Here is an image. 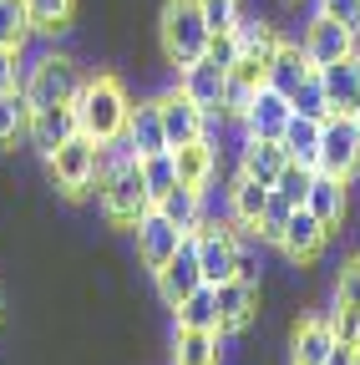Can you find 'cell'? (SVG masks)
<instances>
[{
	"instance_id": "6da1fadb",
	"label": "cell",
	"mask_w": 360,
	"mask_h": 365,
	"mask_svg": "<svg viewBox=\"0 0 360 365\" xmlns=\"http://www.w3.org/2000/svg\"><path fill=\"white\" fill-rule=\"evenodd\" d=\"M76 107V122H81V132L86 137H97V143H117V137L127 132V122H132V102H127V86L117 81V76H86V86H81V97L71 102Z\"/></svg>"
},
{
	"instance_id": "7a4b0ae2",
	"label": "cell",
	"mask_w": 360,
	"mask_h": 365,
	"mask_svg": "<svg viewBox=\"0 0 360 365\" xmlns=\"http://www.w3.org/2000/svg\"><path fill=\"white\" fill-rule=\"evenodd\" d=\"M158 36H163V56L183 71L193 66L198 56H208V21L198 11V0H168L163 6V21H158Z\"/></svg>"
},
{
	"instance_id": "3957f363",
	"label": "cell",
	"mask_w": 360,
	"mask_h": 365,
	"mask_svg": "<svg viewBox=\"0 0 360 365\" xmlns=\"http://www.w3.org/2000/svg\"><path fill=\"white\" fill-rule=\"evenodd\" d=\"M46 168H51L56 188L66 198H81V193L102 188V143H97V137H86V132H76L71 143H61L46 158Z\"/></svg>"
},
{
	"instance_id": "277c9868",
	"label": "cell",
	"mask_w": 360,
	"mask_h": 365,
	"mask_svg": "<svg viewBox=\"0 0 360 365\" xmlns=\"http://www.w3.org/2000/svg\"><path fill=\"white\" fill-rule=\"evenodd\" d=\"M153 208V193L143 182V158H132L122 168H112L102 178V213L117 223V228H138V218Z\"/></svg>"
},
{
	"instance_id": "5b68a950",
	"label": "cell",
	"mask_w": 360,
	"mask_h": 365,
	"mask_svg": "<svg viewBox=\"0 0 360 365\" xmlns=\"http://www.w3.org/2000/svg\"><path fill=\"white\" fill-rule=\"evenodd\" d=\"M81 86H86V76H81V66L71 56H41L31 66V76L21 81L31 107H66V102L81 97Z\"/></svg>"
},
{
	"instance_id": "8992f818",
	"label": "cell",
	"mask_w": 360,
	"mask_h": 365,
	"mask_svg": "<svg viewBox=\"0 0 360 365\" xmlns=\"http://www.w3.org/2000/svg\"><path fill=\"white\" fill-rule=\"evenodd\" d=\"M320 173H335V178H350L360 168V117L355 112H330L325 127H320Z\"/></svg>"
},
{
	"instance_id": "52a82bcc",
	"label": "cell",
	"mask_w": 360,
	"mask_h": 365,
	"mask_svg": "<svg viewBox=\"0 0 360 365\" xmlns=\"http://www.w3.org/2000/svg\"><path fill=\"white\" fill-rule=\"evenodd\" d=\"M158 279V294H163V304L168 309H178L198 284H203V264H198V234H183V244H178V254L153 274Z\"/></svg>"
},
{
	"instance_id": "ba28073f",
	"label": "cell",
	"mask_w": 360,
	"mask_h": 365,
	"mask_svg": "<svg viewBox=\"0 0 360 365\" xmlns=\"http://www.w3.org/2000/svg\"><path fill=\"white\" fill-rule=\"evenodd\" d=\"M289 117H294V102L284 97V91H274V86H259L254 91V102L244 107V137H264V143H279L284 137V127H289Z\"/></svg>"
},
{
	"instance_id": "9c48e42d",
	"label": "cell",
	"mask_w": 360,
	"mask_h": 365,
	"mask_svg": "<svg viewBox=\"0 0 360 365\" xmlns=\"http://www.w3.org/2000/svg\"><path fill=\"white\" fill-rule=\"evenodd\" d=\"M158 112H163V132H168V148H183V143H198L208 132V112L188 97L183 86L178 91H163L158 97Z\"/></svg>"
},
{
	"instance_id": "30bf717a",
	"label": "cell",
	"mask_w": 360,
	"mask_h": 365,
	"mask_svg": "<svg viewBox=\"0 0 360 365\" xmlns=\"http://www.w3.org/2000/svg\"><path fill=\"white\" fill-rule=\"evenodd\" d=\"M178 244H183V228H178V223H173V218L153 203V208L138 218V259L158 274V269L178 254Z\"/></svg>"
},
{
	"instance_id": "8fae6325",
	"label": "cell",
	"mask_w": 360,
	"mask_h": 365,
	"mask_svg": "<svg viewBox=\"0 0 360 365\" xmlns=\"http://www.w3.org/2000/svg\"><path fill=\"white\" fill-rule=\"evenodd\" d=\"M178 86L208 112V117H223V86H229V71H223L213 56H198L193 66L178 71Z\"/></svg>"
},
{
	"instance_id": "7c38bea8",
	"label": "cell",
	"mask_w": 360,
	"mask_h": 365,
	"mask_svg": "<svg viewBox=\"0 0 360 365\" xmlns=\"http://www.w3.org/2000/svg\"><path fill=\"white\" fill-rule=\"evenodd\" d=\"M299 46H304V56L314 61V71H320V66H330V61H340V56L355 51V31L340 26V21H330V16H314Z\"/></svg>"
},
{
	"instance_id": "4fadbf2b",
	"label": "cell",
	"mask_w": 360,
	"mask_h": 365,
	"mask_svg": "<svg viewBox=\"0 0 360 365\" xmlns=\"http://www.w3.org/2000/svg\"><path fill=\"white\" fill-rule=\"evenodd\" d=\"M234 259H239V239L229 228H198V264H203V284H229L234 279Z\"/></svg>"
},
{
	"instance_id": "5bb4252c",
	"label": "cell",
	"mask_w": 360,
	"mask_h": 365,
	"mask_svg": "<svg viewBox=\"0 0 360 365\" xmlns=\"http://www.w3.org/2000/svg\"><path fill=\"white\" fill-rule=\"evenodd\" d=\"M330 234H335V228H330V223H320L309 208H294V213H289V228H284V244H279V249H284L294 264H314Z\"/></svg>"
},
{
	"instance_id": "9a60e30c",
	"label": "cell",
	"mask_w": 360,
	"mask_h": 365,
	"mask_svg": "<svg viewBox=\"0 0 360 365\" xmlns=\"http://www.w3.org/2000/svg\"><path fill=\"white\" fill-rule=\"evenodd\" d=\"M81 132V122H76V107L66 102V107H36L31 112V143L41 148V153H56L61 143H71V137Z\"/></svg>"
},
{
	"instance_id": "2e32d148",
	"label": "cell",
	"mask_w": 360,
	"mask_h": 365,
	"mask_svg": "<svg viewBox=\"0 0 360 365\" xmlns=\"http://www.w3.org/2000/svg\"><path fill=\"white\" fill-rule=\"evenodd\" d=\"M269 81V66L259 56H239L229 66V86H223V117H244V107L254 102V91Z\"/></svg>"
},
{
	"instance_id": "e0dca14e",
	"label": "cell",
	"mask_w": 360,
	"mask_h": 365,
	"mask_svg": "<svg viewBox=\"0 0 360 365\" xmlns=\"http://www.w3.org/2000/svg\"><path fill=\"white\" fill-rule=\"evenodd\" d=\"M254 309H259V289H254V284H239V279L218 284V330H223V335L249 330V325H254Z\"/></svg>"
},
{
	"instance_id": "ac0fdd59",
	"label": "cell",
	"mask_w": 360,
	"mask_h": 365,
	"mask_svg": "<svg viewBox=\"0 0 360 365\" xmlns=\"http://www.w3.org/2000/svg\"><path fill=\"white\" fill-rule=\"evenodd\" d=\"M335 350V319L330 314H304L294 325V365H325Z\"/></svg>"
},
{
	"instance_id": "d6986e66",
	"label": "cell",
	"mask_w": 360,
	"mask_h": 365,
	"mask_svg": "<svg viewBox=\"0 0 360 365\" xmlns=\"http://www.w3.org/2000/svg\"><path fill=\"white\" fill-rule=\"evenodd\" d=\"M320 81H325L330 112H355V102H360V56L350 51V56L320 66Z\"/></svg>"
},
{
	"instance_id": "ffe728a7",
	"label": "cell",
	"mask_w": 360,
	"mask_h": 365,
	"mask_svg": "<svg viewBox=\"0 0 360 365\" xmlns=\"http://www.w3.org/2000/svg\"><path fill=\"white\" fill-rule=\"evenodd\" d=\"M309 76H314V61L304 56V46L279 41V51L269 56V86H274V91H284V97H294V91H299Z\"/></svg>"
},
{
	"instance_id": "44dd1931",
	"label": "cell",
	"mask_w": 360,
	"mask_h": 365,
	"mask_svg": "<svg viewBox=\"0 0 360 365\" xmlns=\"http://www.w3.org/2000/svg\"><path fill=\"white\" fill-rule=\"evenodd\" d=\"M269 198H274V188H264L259 178H234V188H229V218H234V228H249L254 234V223L264 218V208H269Z\"/></svg>"
},
{
	"instance_id": "7402d4cb",
	"label": "cell",
	"mask_w": 360,
	"mask_h": 365,
	"mask_svg": "<svg viewBox=\"0 0 360 365\" xmlns=\"http://www.w3.org/2000/svg\"><path fill=\"white\" fill-rule=\"evenodd\" d=\"M289 168V153H284V143H264V137H244V178H259L264 188H274L279 182V173Z\"/></svg>"
},
{
	"instance_id": "603a6c76",
	"label": "cell",
	"mask_w": 360,
	"mask_h": 365,
	"mask_svg": "<svg viewBox=\"0 0 360 365\" xmlns=\"http://www.w3.org/2000/svg\"><path fill=\"white\" fill-rule=\"evenodd\" d=\"M127 143L138 158H153V153H168V132H163V112L158 102H143L132 107V122H127Z\"/></svg>"
},
{
	"instance_id": "cb8c5ba5",
	"label": "cell",
	"mask_w": 360,
	"mask_h": 365,
	"mask_svg": "<svg viewBox=\"0 0 360 365\" xmlns=\"http://www.w3.org/2000/svg\"><path fill=\"white\" fill-rule=\"evenodd\" d=\"M304 208L320 218V223L340 228V218H345V178L314 168V188H309V203H304Z\"/></svg>"
},
{
	"instance_id": "d4e9b609",
	"label": "cell",
	"mask_w": 360,
	"mask_h": 365,
	"mask_svg": "<svg viewBox=\"0 0 360 365\" xmlns=\"http://www.w3.org/2000/svg\"><path fill=\"white\" fill-rule=\"evenodd\" d=\"M173 158H178V182H188V188H208V178H213V168H218V153L208 148V137L173 148Z\"/></svg>"
},
{
	"instance_id": "484cf974",
	"label": "cell",
	"mask_w": 360,
	"mask_h": 365,
	"mask_svg": "<svg viewBox=\"0 0 360 365\" xmlns=\"http://www.w3.org/2000/svg\"><path fill=\"white\" fill-rule=\"evenodd\" d=\"M320 127L325 122H314V117H289V127H284V153H289V163H304V168H314L320 163Z\"/></svg>"
},
{
	"instance_id": "4316f807",
	"label": "cell",
	"mask_w": 360,
	"mask_h": 365,
	"mask_svg": "<svg viewBox=\"0 0 360 365\" xmlns=\"http://www.w3.org/2000/svg\"><path fill=\"white\" fill-rule=\"evenodd\" d=\"M173 314H178V330H218V289H213V284H198ZM218 335H223V330H218Z\"/></svg>"
},
{
	"instance_id": "83f0119b",
	"label": "cell",
	"mask_w": 360,
	"mask_h": 365,
	"mask_svg": "<svg viewBox=\"0 0 360 365\" xmlns=\"http://www.w3.org/2000/svg\"><path fill=\"white\" fill-rule=\"evenodd\" d=\"M234 41H239V56H259L264 66H269V56L279 51V31L269 26V21H259V16H239Z\"/></svg>"
},
{
	"instance_id": "f1b7e54d",
	"label": "cell",
	"mask_w": 360,
	"mask_h": 365,
	"mask_svg": "<svg viewBox=\"0 0 360 365\" xmlns=\"http://www.w3.org/2000/svg\"><path fill=\"white\" fill-rule=\"evenodd\" d=\"M158 208L183 228V234H198L203 228V188H188V182H178L168 198H158Z\"/></svg>"
},
{
	"instance_id": "f546056e",
	"label": "cell",
	"mask_w": 360,
	"mask_h": 365,
	"mask_svg": "<svg viewBox=\"0 0 360 365\" xmlns=\"http://www.w3.org/2000/svg\"><path fill=\"white\" fill-rule=\"evenodd\" d=\"M31 97L16 91H0V148H16V137H31Z\"/></svg>"
},
{
	"instance_id": "4dcf8cb0",
	"label": "cell",
	"mask_w": 360,
	"mask_h": 365,
	"mask_svg": "<svg viewBox=\"0 0 360 365\" xmlns=\"http://www.w3.org/2000/svg\"><path fill=\"white\" fill-rule=\"evenodd\" d=\"M173 365H218V330H178Z\"/></svg>"
},
{
	"instance_id": "1f68e13d",
	"label": "cell",
	"mask_w": 360,
	"mask_h": 365,
	"mask_svg": "<svg viewBox=\"0 0 360 365\" xmlns=\"http://www.w3.org/2000/svg\"><path fill=\"white\" fill-rule=\"evenodd\" d=\"M26 11H31V26H36L41 36H56V31L71 26L76 0H26Z\"/></svg>"
},
{
	"instance_id": "d6a6232c",
	"label": "cell",
	"mask_w": 360,
	"mask_h": 365,
	"mask_svg": "<svg viewBox=\"0 0 360 365\" xmlns=\"http://www.w3.org/2000/svg\"><path fill=\"white\" fill-rule=\"evenodd\" d=\"M143 182H148L153 203H158V198H168V193L178 188V158H173V148H168V153L143 158Z\"/></svg>"
},
{
	"instance_id": "836d02e7",
	"label": "cell",
	"mask_w": 360,
	"mask_h": 365,
	"mask_svg": "<svg viewBox=\"0 0 360 365\" xmlns=\"http://www.w3.org/2000/svg\"><path fill=\"white\" fill-rule=\"evenodd\" d=\"M31 11H26V0H0V46H21L31 41Z\"/></svg>"
},
{
	"instance_id": "e575fe53",
	"label": "cell",
	"mask_w": 360,
	"mask_h": 365,
	"mask_svg": "<svg viewBox=\"0 0 360 365\" xmlns=\"http://www.w3.org/2000/svg\"><path fill=\"white\" fill-rule=\"evenodd\" d=\"M309 188H314V168H304V163H289V168L279 173V182H274V193H279L289 208H304V203H309Z\"/></svg>"
},
{
	"instance_id": "d590c367",
	"label": "cell",
	"mask_w": 360,
	"mask_h": 365,
	"mask_svg": "<svg viewBox=\"0 0 360 365\" xmlns=\"http://www.w3.org/2000/svg\"><path fill=\"white\" fill-rule=\"evenodd\" d=\"M289 213H294V208H289V203H284L279 193L269 198L264 218L254 223V234H259V244H274V249H279V244H284V228H289Z\"/></svg>"
},
{
	"instance_id": "8d00e7d4",
	"label": "cell",
	"mask_w": 360,
	"mask_h": 365,
	"mask_svg": "<svg viewBox=\"0 0 360 365\" xmlns=\"http://www.w3.org/2000/svg\"><path fill=\"white\" fill-rule=\"evenodd\" d=\"M289 102H294V112H299V117H314V122H325V117H330V97H325V81H320V71H314V76H309V81L294 91Z\"/></svg>"
},
{
	"instance_id": "74e56055",
	"label": "cell",
	"mask_w": 360,
	"mask_h": 365,
	"mask_svg": "<svg viewBox=\"0 0 360 365\" xmlns=\"http://www.w3.org/2000/svg\"><path fill=\"white\" fill-rule=\"evenodd\" d=\"M198 11H203L208 31L218 36V31H234V26H239V16H244V0H198Z\"/></svg>"
},
{
	"instance_id": "f35d334b",
	"label": "cell",
	"mask_w": 360,
	"mask_h": 365,
	"mask_svg": "<svg viewBox=\"0 0 360 365\" xmlns=\"http://www.w3.org/2000/svg\"><path fill=\"white\" fill-rule=\"evenodd\" d=\"M309 6H314V16H330V21L360 31V0H309Z\"/></svg>"
},
{
	"instance_id": "ab89813d",
	"label": "cell",
	"mask_w": 360,
	"mask_h": 365,
	"mask_svg": "<svg viewBox=\"0 0 360 365\" xmlns=\"http://www.w3.org/2000/svg\"><path fill=\"white\" fill-rule=\"evenodd\" d=\"M335 340L340 345H360V304H335Z\"/></svg>"
},
{
	"instance_id": "60d3db41",
	"label": "cell",
	"mask_w": 360,
	"mask_h": 365,
	"mask_svg": "<svg viewBox=\"0 0 360 365\" xmlns=\"http://www.w3.org/2000/svg\"><path fill=\"white\" fill-rule=\"evenodd\" d=\"M335 304H360V259H350L335 279Z\"/></svg>"
},
{
	"instance_id": "b9f144b4",
	"label": "cell",
	"mask_w": 360,
	"mask_h": 365,
	"mask_svg": "<svg viewBox=\"0 0 360 365\" xmlns=\"http://www.w3.org/2000/svg\"><path fill=\"white\" fill-rule=\"evenodd\" d=\"M208 56L229 71L234 61H239V41H234V31H218V36H208Z\"/></svg>"
},
{
	"instance_id": "7bdbcfd3",
	"label": "cell",
	"mask_w": 360,
	"mask_h": 365,
	"mask_svg": "<svg viewBox=\"0 0 360 365\" xmlns=\"http://www.w3.org/2000/svg\"><path fill=\"white\" fill-rule=\"evenodd\" d=\"M234 279H239V284H254V289H259V254H254L249 244H239V259H234Z\"/></svg>"
},
{
	"instance_id": "ee69618b",
	"label": "cell",
	"mask_w": 360,
	"mask_h": 365,
	"mask_svg": "<svg viewBox=\"0 0 360 365\" xmlns=\"http://www.w3.org/2000/svg\"><path fill=\"white\" fill-rule=\"evenodd\" d=\"M16 66H21V51H16V46H0V91H16L21 86Z\"/></svg>"
},
{
	"instance_id": "f6af8a7d",
	"label": "cell",
	"mask_w": 360,
	"mask_h": 365,
	"mask_svg": "<svg viewBox=\"0 0 360 365\" xmlns=\"http://www.w3.org/2000/svg\"><path fill=\"white\" fill-rule=\"evenodd\" d=\"M325 365H360V345H340L335 340V350L325 355Z\"/></svg>"
},
{
	"instance_id": "bcb514c9",
	"label": "cell",
	"mask_w": 360,
	"mask_h": 365,
	"mask_svg": "<svg viewBox=\"0 0 360 365\" xmlns=\"http://www.w3.org/2000/svg\"><path fill=\"white\" fill-rule=\"evenodd\" d=\"M355 56H360V31H355Z\"/></svg>"
}]
</instances>
